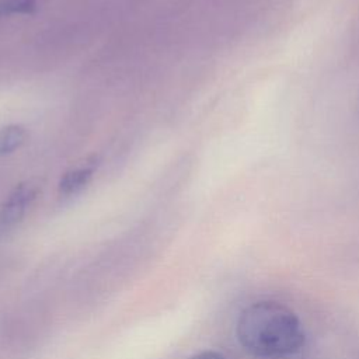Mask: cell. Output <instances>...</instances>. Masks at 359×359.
<instances>
[{
  "mask_svg": "<svg viewBox=\"0 0 359 359\" xmlns=\"http://www.w3.org/2000/svg\"><path fill=\"white\" fill-rule=\"evenodd\" d=\"M240 344L261 359H283L294 355L304 342L296 314L275 302L248 306L237 321Z\"/></svg>",
  "mask_w": 359,
  "mask_h": 359,
  "instance_id": "obj_1",
  "label": "cell"
},
{
  "mask_svg": "<svg viewBox=\"0 0 359 359\" xmlns=\"http://www.w3.org/2000/svg\"><path fill=\"white\" fill-rule=\"evenodd\" d=\"M36 194L38 185L32 181L18 184L0 206V229H10L20 223Z\"/></svg>",
  "mask_w": 359,
  "mask_h": 359,
  "instance_id": "obj_2",
  "label": "cell"
},
{
  "mask_svg": "<svg viewBox=\"0 0 359 359\" xmlns=\"http://www.w3.org/2000/svg\"><path fill=\"white\" fill-rule=\"evenodd\" d=\"M95 168H97L95 158L86 160L83 164H80L74 168H70L60 178L59 192L63 196H72V195L80 192L91 180Z\"/></svg>",
  "mask_w": 359,
  "mask_h": 359,
  "instance_id": "obj_3",
  "label": "cell"
},
{
  "mask_svg": "<svg viewBox=\"0 0 359 359\" xmlns=\"http://www.w3.org/2000/svg\"><path fill=\"white\" fill-rule=\"evenodd\" d=\"M25 139L27 132L21 125H7L0 128V157L20 149Z\"/></svg>",
  "mask_w": 359,
  "mask_h": 359,
  "instance_id": "obj_4",
  "label": "cell"
},
{
  "mask_svg": "<svg viewBox=\"0 0 359 359\" xmlns=\"http://www.w3.org/2000/svg\"><path fill=\"white\" fill-rule=\"evenodd\" d=\"M39 0H0V15L27 14L34 11Z\"/></svg>",
  "mask_w": 359,
  "mask_h": 359,
  "instance_id": "obj_5",
  "label": "cell"
},
{
  "mask_svg": "<svg viewBox=\"0 0 359 359\" xmlns=\"http://www.w3.org/2000/svg\"><path fill=\"white\" fill-rule=\"evenodd\" d=\"M191 359H224V356L216 351H202L194 355Z\"/></svg>",
  "mask_w": 359,
  "mask_h": 359,
  "instance_id": "obj_6",
  "label": "cell"
}]
</instances>
